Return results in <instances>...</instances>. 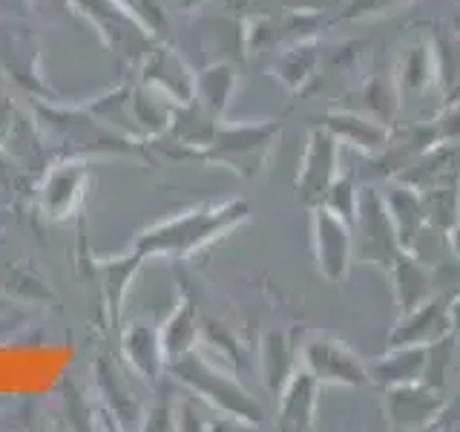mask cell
<instances>
[{"label":"cell","mask_w":460,"mask_h":432,"mask_svg":"<svg viewBox=\"0 0 460 432\" xmlns=\"http://www.w3.org/2000/svg\"><path fill=\"white\" fill-rule=\"evenodd\" d=\"M452 326H455V335L460 338V297L452 300Z\"/></svg>","instance_id":"d4e9b609"},{"label":"cell","mask_w":460,"mask_h":432,"mask_svg":"<svg viewBox=\"0 0 460 432\" xmlns=\"http://www.w3.org/2000/svg\"><path fill=\"white\" fill-rule=\"evenodd\" d=\"M323 127L331 130L340 144H349V148L366 156L377 153L388 139V124H380L377 119H371V115L349 110V107L325 112Z\"/></svg>","instance_id":"9c48e42d"},{"label":"cell","mask_w":460,"mask_h":432,"mask_svg":"<svg viewBox=\"0 0 460 432\" xmlns=\"http://www.w3.org/2000/svg\"><path fill=\"white\" fill-rule=\"evenodd\" d=\"M359 182H357V176L354 173H340V176L334 179V184L328 187V194H325V199H323V205L325 208H331L337 216H342L345 222H354V216H357V208H359Z\"/></svg>","instance_id":"ac0fdd59"},{"label":"cell","mask_w":460,"mask_h":432,"mask_svg":"<svg viewBox=\"0 0 460 432\" xmlns=\"http://www.w3.org/2000/svg\"><path fill=\"white\" fill-rule=\"evenodd\" d=\"M431 124H435L438 141H460V101L446 104Z\"/></svg>","instance_id":"7402d4cb"},{"label":"cell","mask_w":460,"mask_h":432,"mask_svg":"<svg viewBox=\"0 0 460 432\" xmlns=\"http://www.w3.org/2000/svg\"><path fill=\"white\" fill-rule=\"evenodd\" d=\"M337 176H340V141L331 130L320 124L308 136V150L305 158H302V170L296 179V191L302 202L311 208L323 205L328 187L334 184Z\"/></svg>","instance_id":"8992f818"},{"label":"cell","mask_w":460,"mask_h":432,"mask_svg":"<svg viewBox=\"0 0 460 432\" xmlns=\"http://www.w3.org/2000/svg\"><path fill=\"white\" fill-rule=\"evenodd\" d=\"M320 55H323V52L316 50V47H311V43L291 50V52L285 55V69H282L285 76H282V78L296 90V86L305 84V81L314 76V69L320 67Z\"/></svg>","instance_id":"ffe728a7"},{"label":"cell","mask_w":460,"mask_h":432,"mask_svg":"<svg viewBox=\"0 0 460 432\" xmlns=\"http://www.w3.org/2000/svg\"><path fill=\"white\" fill-rule=\"evenodd\" d=\"M411 0H345V9L340 18L342 21H363V18H377V14H388L397 9H406Z\"/></svg>","instance_id":"44dd1931"},{"label":"cell","mask_w":460,"mask_h":432,"mask_svg":"<svg viewBox=\"0 0 460 432\" xmlns=\"http://www.w3.org/2000/svg\"><path fill=\"white\" fill-rule=\"evenodd\" d=\"M392 76H394L400 95L402 93L420 95L429 86H435V50H431V38H420L409 43V47L402 50Z\"/></svg>","instance_id":"2e32d148"},{"label":"cell","mask_w":460,"mask_h":432,"mask_svg":"<svg viewBox=\"0 0 460 432\" xmlns=\"http://www.w3.org/2000/svg\"><path fill=\"white\" fill-rule=\"evenodd\" d=\"M383 199H385L388 216H392V222H394L402 251H409L414 245V239L420 237V230L426 228V211H423L420 191H414V187L392 179L385 187Z\"/></svg>","instance_id":"4fadbf2b"},{"label":"cell","mask_w":460,"mask_h":432,"mask_svg":"<svg viewBox=\"0 0 460 432\" xmlns=\"http://www.w3.org/2000/svg\"><path fill=\"white\" fill-rule=\"evenodd\" d=\"M320 381L308 369H299L291 374L285 386L279 427L282 429H314L316 424V400H320Z\"/></svg>","instance_id":"5bb4252c"},{"label":"cell","mask_w":460,"mask_h":432,"mask_svg":"<svg viewBox=\"0 0 460 432\" xmlns=\"http://www.w3.org/2000/svg\"><path fill=\"white\" fill-rule=\"evenodd\" d=\"M446 403V389L426 381L383 389V415L388 429H431Z\"/></svg>","instance_id":"277c9868"},{"label":"cell","mask_w":460,"mask_h":432,"mask_svg":"<svg viewBox=\"0 0 460 432\" xmlns=\"http://www.w3.org/2000/svg\"><path fill=\"white\" fill-rule=\"evenodd\" d=\"M431 144H438V133L431 122H402L388 127V139L377 150L366 156V165L354 176L357 182H392L400 173H406Z\"/></svg>","instance_id":"6da1fadb"},{"label":"cell","mask_w":460,"mask_h":432,"mask_svg":"<svg viewBox=\"0 0 460 432\" xmlns=\"http://www.w3.org/2000/svg\"><path fill=\"white\" fill-rule=\"evenodd\" d=\"M423 211H426V225L438 230H452L460 222V182H446L420 191Z\"/></svg>","instance_id":"e0dca14e"},{"label":"cell","mask_w":460,"mask_h":432,"mask_svg":"<svg viewBox=\"0 0 460 432\" xmlns=\"http://www.w3.org/2000/svg\"><path fill=\"white\" fill-rule=\"evenodd\" d=\"M429 346H388V352L368 364V378L374 386L388 389L400 383L423 381Z\"/></svg>","instance_id":"8fae6325"},{"label":"cell","mask_w":460,"mask_h":432,"mask_svg":"<svg viewBox=\"0 0 460 432\" xmlns=\"http://www.w3.org/2000/svg\"><path fill=\"white\" fill-rule=\"evenodd\" d=\"M446 242H449V251L460 259V222L452 230H446Z\"/></svg>","instance_id":"cb8c5ba5"},{"label":"cell","mask_w":460,"mask_h":432,"mask_svg":"<svg viewBox=\"0 0 460 432\" xmlns=\"http://www.w3.org/2000/svg\"><path fill=\"white\" fill-rule=\"evenodd\" d=\"M452 331V297L431 294L423 306L400 314L397 326L388 335V346H431Z\"/></svg>","instance_id":"52a82bcc"},{"label":"cell","mask_w":460,"mask_h":432,"mask_svg":"<svg viewBox=\"0 0 460 432\" xmlns=\"http://www.w3.org/2000/svg\"><path fill=\"white\" fill-rule=\"evenodd\" d=\"M397 182L414 187V191H426V187L446 182H460V141L431 144L406 173H400Z\"/></svg>","instance_id":"ba28073f"},{"label":"cell","mask_w":460,"mask_h":432,"mask_svg":"<svg viewBox=\"0 0 460 432\" xmlns=\"http://www.w3.org/2000/svg\"><path fill=\"white\" fill-rule=\"evenodd\" d=\"M265 357H268V381L273 389L285 386L291 381L294 374V352L288 340L282 335H273L268 338V346H265Z\"/></svg>","instance_id":"d6986e66"},{"label":"cell","mask_w":460,"mask_h":432,"mask_svg":"<svg viewBox=\"0 0 460 432\" xmlns=\"http://www.w3.org/2000/svg\"><path fill=\"white\" fill-rule=\"evenodd\" d=\"M452 26L457 29V32H460V14H457V18H452Z\"/></svg>","instance_id":"484cf974"},{"label":"cell","mask_w":460,"mask_h":432,"mask_svg":"<svg viewBox=\"0 0 460 432\" xmlns=\"http://www.w3.org/2000/svg\"><path fill=\"white\" fill-rule=\"evenodd\" d=\"M431 429H460V383L455 389V395H446V403L440 415L435 418Z\"/></svg>","instance_id":"603a6c76"},{"label":"cell","mask_w":460,"mask_h":432,"mask_svg":"<svg viewBox=\"0 0 460 432\" xmlns=\"http://www.w3.org/2000/svg\"><path fill=\"white\" fill-rule=\"evenodd\" d=\"M345 98H349V104H345L349 110L366 112L371 119H377L380 124L392 127L397 119L400 90L394 84V76H388V72H374V76L363 78Z\"/></svg>","instance_id":"7c38bea8"},{"label":"cell","mask_w":460,"mask_h":432,"mask_svg":"<svg viewBox=\"0 0 460 432\" xmlns=\"http://www.w3.org/2000/svg\"><path fill=\"white\" fill-rule=\"evenodd\" d=\"M351 230H354V256L357 259L377 266L383 271L394 266L402 245L397 239L392 216H388L385 199L374 184H366L363 191H359V208L351 222Z\"/></svg>","instance_id":"7a4b0ae2"},{"label":"cell","mask_w":460,"mask_h":432,"mask_svg":"<svg viewBox=\"0 0 460 432\" xmlns=\"http://www.w3.org/2000/svg\"><path fill=\"white\" fill-rule=\"evenodd\" d=\"M435 50V90H440L446 104L460 101V32L455 26H438L431 32Z\"/></svg>","instance_id":"9a60e30c"},{"label":"cell","mask_w":460,"mask_h":432,"mask_svg":"<svg viewBox=\"0 0 460 432\" xmlns=\"http://www.w3.org/2000/svg\"><path fill=\"white\" fill-rule=\"evenodd\" d=\"M311 234H314V254H316V268H320V274L328 283L345 280V274H349L351 259H354L351 225L331 208L316 205Z\"/></svg>","instance_id":"5b68a950"},{"label":"cell","mask_w":460,"mask_h":432,"mask_svg":"<svg viewBox=\"0 0 460 432\" xmlns=\"http://www.w3.org/2000/svg\"><path fill=\"white\" fill-rule=\"evenodd\" d=\"M392 277V292L400 306V314H406L435 294V280H431V266H426L420 256H414L411 251H400L394 266L388 268Z\"/></svg>","instance_id":"30bf717a"},{"label":"cell","mask_w":460,"mask_h":432,"mask_svg":"<svg viewBox=\"0 0 460 432\" xmlns=\"http://www.w3.org/2000/svg\"><path fill=\"white\" fill-rule=\"evenodd\" d=\"M302 360L305 369L314 374L323 386H371L368 364H363L349 343L331 335H316L302 346Z\"/></svg>","instance_id":"3957f363"}]
</instances>
